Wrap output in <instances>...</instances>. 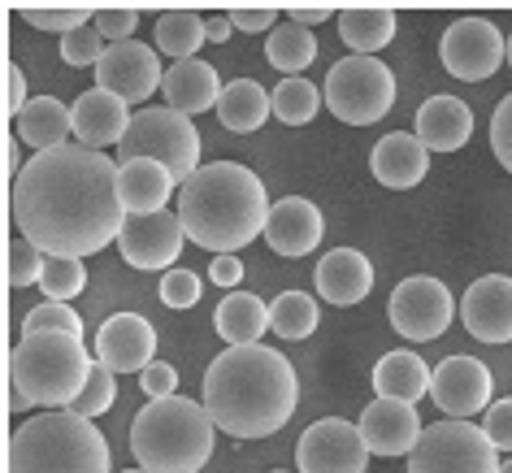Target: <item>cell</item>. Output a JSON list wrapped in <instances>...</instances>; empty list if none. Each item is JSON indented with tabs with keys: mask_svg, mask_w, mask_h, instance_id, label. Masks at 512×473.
<instances>
[{
	"mask_svg": "<svg viewBox=\"0 0 512 473\" xmlns=\"http://www.w3.org/2000/svg\"><path fill=\"white\" fill-rule=\"evenodd\" d=\"M118 170L113 157L96 148H53L35 152L9 187L18 235L44 257H92L109 248L126 226L118 200Z\"/></svg>",
	"mask_w": 512,
	"mask_h": 473,
	"instance_id": "1",
	"label": "cell"
},
{
	"mask_svg": "<svg viewBox=\"0 0 512 473\" xmlns=\"http://www.w3.org/2000/svg\"><path fill=\"white\" fill-rule=\"evenodd\" d=\"M300 382L283 352L252 343L226 348L204 374V413L230 439H265L296 417Z\"/></svg>",
	"mask_w": 512,
	"mask_h": 473,
	"instance_id": "2",
	"label": "cell"
},
{
	"mask_svg": "<svg viewBox=\"0 0 512 473\" xmlns=\"http://www.w3.org/2000/svg\"><path fill=\"white\" fill-rule=\"evenodd\" d=\"M270 209L265 183L239 161L200 165L191 183L178 187V217L187 226V239L217 257H235L256 235H265Z\"/></svg>",
	"mask_w": 512,
	"mask_h": 473,
	"instance_id": "3",
	"label": "cell"
},
{
	"mask_svg": "<svg viewBox=\"0 0 512 473\" xmlns=\"http://www.w3.org/2000/svg\"><path fill=\"white\" fill-rule=\"evenodd\" d=\"M92 356L83 339L40 330V335H22L18 348L9 352V413L40 404L48 413L74 408L92 378Z\"/></svg>",
	"mask_w": 512,
	"mask_h": 473,
	"instance_id": "4",
	"label": "cell"
},
{
	"mask_svg": "<svg viewBox=\"0 0 512 473\" xmlns=\"http://www.w3.org/2000/svg\"><path fill=\"white\" fill-rule=\"evenodd\" d=\"M213 417L187 395L148 400L131 421V452L148 473H200L213 456Z\"/></svg>",
	"mask_w": 512,
	"mask_h": 473,
	"instance_id": "5",
	"label": "cell"
},
{
	"mask_svg": "<svg viewBox=\"0 0 512 473\" xmlns=\"http://www.w3.org/2000/svg\"><path fill=\"white\" fill-rule=\"evenodd\" d=\"M5 473H109V443L70 408L40 413L9 434Z\"/></svg>",
	"mask_w": 512,
	"mask_h": 473,
	"instance_id": "6",
	"label": "cell"
},
{
	"mask_svg": "<svg viewBox=\"0 0 512 473\" xmlns=\"http://www.w3.org/2000/svg\"><path fill=\"white\" fill-rule=\"evenodd\" d=\"M118 148H122V161H139V157L161 161L174 174L178 187L191 183V174L200 170V131L187 113H174V109L135 113L131 131H126Z\"/></svg>",
	"mask_w": 512,
	"mask_h": 473,
	"instance_id": "7",
	"label": "cell"
},
{
	"mask_svg": "<svg viewBox=\"0 0 512 473\" xmlns=\"http://www.w3.org/2000/svg\"><path fill=\"white\" fill-rule=\"evenodd\" d=\"M322 96L339 122L374 126L395 105V74L378 57H343L330 66Z\"/></svg>",
	"mask_w": 512,
	"mask_h": 473,
	"instance_id": "8",
	"label": "cell"
},
{
	"mask_svg": "<svg viewBox=\"0 0 512 473\" xmlns=\"http://www.w3.org/2000/svg\"><path fill=\"white\" fill-rule=\"evenodd\" d=\"M504 460L482 434V426L469 421H439L426 426L421 443L408 456V473H499Z\"/></svg>",
	"mask_w": 512,
	"mask_h": 473,
	"instance_id": "9",
	"label": "cell"
},
{
	"mask_svg": "<svg viewBox=\"0 0 512 473\" xmlns=\"http://www.w3.org/2000/svg\"><path fill=\"white\" fill-rule=\"evenodd\" d=\"M439 57H443V70L452 74V79H460V83H486L499 66H504L508 44H504V35H499L495 22H486V18H456L452 27L443 31Z\"/></svg>",
	"mask_w": 512,
	"mask_h": 473,
	"instance_id": "10",
	"label": "cell"
},
{
	"mask_svg": "<svg viewBox=\"0 0 512 473\" xmlns=\"http://www.w3.org/2000/svg\"><path fill=\"white\" fill-rule=\"evenodd\" d=\"M452 313H456L452 291H447L439 278H426V274L395 283L391 304H387L391 326L400 330L404 339H413V343L439 339L447 330V322H452Z\"/></svg>",
	"mask_w": 512,
	"mask_h": 473,
	"instance_id": "11",
	"label": "cell"
},
{
	"mask_svg": "<svg viewBox=\"0 0 512 473\" xmlns=\"http://www.w3.org/2000/svg\"><path fill=\"white\" fill-rule=\"evenodd\" d=\"M369 447L361 426L343 417H322L300 434L296 443V473H365Z\"/></svg>",
	"mask_w": 512,
	"mask_h": 473,
	"instance_id": "12",
	"label": "cell"
},
{
	"mask_svg": "<svg viewBox=\"0 0 512 473\" xmlns=\"http://www.w3.org/2000/svg\"><path fill=\"white\" fill-rule=\"evenodd\" d=\"M187 244V226L178 213H148V217H126L122 235H118V248H122V261L131 270H165L178 261V252Z\"/></svg>",
	"mask_w": 512,
	"mask_h": 473,
	"instance_id": "13",
	"label": "cell"
},
{
	"mask_svg": "<svg viewBox=\"0 0 512 473\" xmlns=\"http://www.w3.org/2000/svg\"><path fill=\"white\" fill-rule=\"evenodd\" d=\"M165 83V70H161V57L152 44H109L105 61L96 66V87H105L126 105H139V100H148L157 87Z\"/></svg>",
	"mask_w": 512,
	"mask_h": 473,
	"instance_id": "14",
	"label": "cell"
},
{
	"mask_svg": "<svg viewBox=\"0 0 512 473\" xmlns=\"http://www.w3.org/2000/svg\"><path fill=\"white\" fill-rule=\"evenodd\" d=\"M430 395L447 421H469L473 413L491 408V369L478 356H447L443 365H434Z\"/></svg>",
	"mask_w": 512,
	"mask_h": 473,
	"instance_id": "15",
	"label": "cell"
},
{
	"mask_svg": "<svg viewBox=\"0 0 512 473\" xmlns=\"http://www.w3.org/2000/svg\"><path fill=\"white\" fill-rule=\"evenodd\" d=\"M96 361L113 374H144L157 361V330L139 313H113L96 335Z\"/></svg>",
	"mask_w": 512,
	"mask_h": 473,
	"instance_id": "16",
	"label": "cell"
},
{
	"mask_svg": "<svg viewBox=\"0 0 512 473\" xmlns=\"http://www.w3.org/2000/svg\"><path fill=\"white\" fill-rule=\"evenodd\" d=\"M361 439L374 456H413V447L421 443V426L417 417V404H404V400H369L365 413H361Z\"/></svg>",
	"mask_w": 512,
	"mask_h": 473,
	"instance_id": "17",
	"label": "cell"
},
{
	"mask_svg": "<svg viewBox=\"0 0 512 473\" xmlns=\"http://www.w3.org/2000/svg\"><path fill=\"white\" fill-rule=\"evenodd\" d=\"M460 322L478 343H512V278H478L460 300Z\"/></svg>",
	"mask_w": 512,
	"mask_h": 473,
	"instance_id": "18",
	"label": "cell"
},
{
	"mask_svg": "<svg viewBox=\"0 0 512 473\" xmlns=\"http://www.w3.org/2000/svg\"><path fill=\"white\" fill-rule=\"evenodd\" d=\"M70 118H74V135H79V144L100 152V148L122 144L126 131H131V122H135V113L126 109V100L105 92V87H92V92H83L79 100H74Z\"/></svg>",
	"mask_w": 512,
	"mask_h": 473,
	"instance_id": "19",
	"label": "cell"
},
{
	"mask_svg": "<svg viewBox=\"0 0 512 473\" xmlns=\"http://www.w3.org/2000/svg\"><path fill=\"white\" fill-rule=\"evenodd\" d=\"M322 209L304 196H287L270 209V222H265V239L278 257H304L322 244Z\"/></svg>",
	"mask_w": 512,
	"mask_h": 473,
	"instance_id": "20",
	"label": "cell"
},
{
	"mask_svg": "<svg viewBox=\"0 0 512 473\" xmlns=\"http://www.w3.org/2000/svg\"><path fill=\"white\" fill-rule=\"evenodd\" d=\"M313 283L322 291L326 304L352 309V304H361L369 291H374V265H369L365 252H356V248H335L317 261Z\"/></svg>",
	"mask_w": 512,
	"mask_h": 473,
	"instance_id": "21",
	"label": "cell"
},
{
	"mask_svg": "<svg viewBox=\"0 0 512 473\" xmlns=\"http://www.w3.org/2000/svg\"><path fill=\"white\" fill-rule=\"evenodd\" d=\"M369 170H374V178H378L382 187L408 191V187H417L421 178H426V170H430V148L421 144L417 135L391 131V135L378 139L374 152H369Z\"/></svg>",
	"mask_w": 512,
	"mask_h": 473,
	"instance_id": "22",
	"label": "cell"
},
{
	"mask_svg": "<svg viewBox=\"0 0 512 473\" xmlns=\"http://www.w3.org/2000/svg\"><path fill=\"white\" fill-rule=\"evenodd\" d=\"M178 191L174 174L165 170L161 161H122L118 170V200L126 217H148V213H165V204H170V196Z\"/></svg>",
	"mask_w": 512,
	"mask_h": 473,
	"instance_id": "23",
	"label": "cell"
},
{
	"mask_svg": "<svg viewBox=\"0 0 512 473\" xmlns=\"http://www.w3.org/2000/svg\"><path fill=\"white\" fill-rule=\"evenodd\" d=\"M165 109L174 113H187V118H196L204 109H217V100H222V79H217V70L209 61L191 57V61H174L170 70H165Z\"/></svg>",
	"mask_w": 512,
	"mask_h": 473,
	"instance_id": "24",
	"label": "cell"
},
{
	"mask_svg": "<svg viewBox=\"0 0 512 473\" xmlns=\"http://www.w3.org/2000/svg\"><path fill=\"white\" fill-rule=\"evenodd\" d=\"M473 135V113L456 96H430L417 109V139L430 152H460Z\"/></svg>",
	"mask_w": 512,
	"mask_h": 473,
	"instance_id": "25",
	"label": "cell"
},
{
	"mask_svg": "<svg viewBox=\"0 0 512 473\" xmlns=\"http://www.w3.org/2000/svg\"><path fill=\"white\" fill-rule=\"evenodd\" d=\"M217 335L226 339V348H252L270 330V304H261L252 291H230L213 313Z\"/></svg>",
	"mask_w": 512,
	"mask_h": 473,
	"instance_id": "26",
	"label": "cell"
},
{
	"mask_svg": "<svg viewBox=\"0 0 512 473\" xmlns=\"http://www.w3.org/2000/svg\"><path fill=\"white\" fill-rule=\"evenodd\" d=\"M430 382H434V369L417 352H387L374 365V391L382 400L417 404L421 395H430Z\"/></svg>",
	"mask_w": 512,
	"mask_h": 473,
	"instance_id": "27",
	"label": "cell"
},
{
	"mask_svg": "<svg viewBox=\"0 0 512 473\" xmlns=\"http://www.w3.org/2000/svg\"><path fill=\"white\" fill-rule=\"evenodd\" d=\"M395 27H400V18H395V9H387V5H352L339 14V35H343V44L352 48V57L382 53V48L395 40Z\"/></svg>",
	"mask_w": 512,
	"mask_h": 473,
	"instance_id": "28",
	"label": "cell"
},
{
	"mask_svg": "<svg viewBox=\"0 0 512 473\" xmlns=\"http://www.w3.org/2000/svg\"><path fill=\"white\" fill-rule=\"evenodd\" d=\"M270 113H274V96L265 92L261 83H252V79H235V83H226L222 100H217V122H222L226 131H235V135H252V131H261Z\"/></svg>",
	"mask_w": 512,
	"mask_h": 473,
	"instance_id": "29",
	"label": "cell"
},
{
	"mask_svg": "<svg viewBox=\"0 0 512 473\" xmlns=\"http://www.w3.org/2000/svg\"><path fill=\"white\" fill-rule=\"evenodd\" d=\"M74 131V118L70 109L61 105L53 96H35L27 109H22L18 118V135L22 144L40 148V152H53V148H66V135Z\"/></svg>",
	"mask_w": 512,
	"mask_h": 473,
	"instance_id": "30",
	"label": "cell"
},
{
	"mask_svg": "<svg viewBox=\"0 0 512 473\" xmlns=\"http://www.w3.org/2000/svg\"><path fill=\"white\" fill-rule=\"evenodd\" d=\"M152 44H157V53L174 61H191L209 44V31H204V18L196 9H165L157 18V31H152Z\"/></svg>",
	"mask_w": 512,
	"mask_h": 473,
	"instance_id": "31",
	"label": "cell"
},
{
	"mask_svg": "<svg viewBox=\"0 0 512 473\" xmlns=\"http://www.w3.org/2000/svg\"><path fill=\"white\" fill-rule=\"evenodd\" d=\"M265 57H270L274 70H283L296 79L300 70H309L317 61V40L309 27H296V22H283V27L270 31V44H265Z\"/></svg>",
	"mask_w": 512,
	"mask_h": 473,
	"instance_id": "32",
	"label": "cell"
},
{
	"mask_svg": "<svg viewBox=\"0 0 512 473\" xmlns=\"http://www.w3.org/2000/svg\"><path fill=\"white\" fill-rule=\"evenodd\" d=\"M270 330L283 339H309L317 330V304L304 291H283L270 304Z\"/></svg>",
	"mask_w": 512,
	"mask_h": 473,
	"instance_id": "33",
	"label": "cell"
},
{
	"mask_svg": "<svg viewBox=\"0 0 512 473\" xmlns=\"http://www.w3.org/2000/svg\"><path fill=\"white\" fill-rule=\"evenodd\" d=\"M322 92L309 83V79H283L274 87V118H283L287 126H304L317 118V109H322Z\"/></svg>",
	"mask_w": 512,
	"mask_h": 473,
	"instance_id": "34",
	"label": "cell"
},
{
	"mask_svg": "<svg viewBox=\"0 0 512 473\" xmlns=\"http://www.w3.org/2000/svg\"><path fill=\"white\" fill-rule=\"evenodd\" d=\"M87 287V270L79 257H48L44 265V278H40V291L53 304H70L79 291Z\"/></svg>",
	"mask_w": 512,
	"mask_h": 473,
	"instance_id": "35",
	"label": "cell"
},
{
	"mask_svg": "<svg viewBox=\"0 0 512 473\" xmlns=\"http://www.w3.org/2000/svg\"><path fill=\"white\" fill-rule=\"evenodd\" d=\"M22 22H31L35 31H53V35H70L87 27V14L96 18V9L87 5H18Z\"/></svg>",
	"mask_w": 512,
	"mask_h": 473,
	"instance_id": "36",
	"label": "cell"
},
{
	"mask_svg": "<svg viewBox=\"0 0 512 473\" xmlns=\"http://www.w3.org/2000/svg\"><path fill=\"white\" fill-rule=\"evenodd\" d=\"M118 374H113L109 365H92V378H87V387H83V395L74 400V408L70 413H79V417H87V421H96L100 413H109L113 408V395H118V382H113Z\"/></svg>",
	"mask_w": 512,
	"mask_h": 473,
	"instance_id": "37",
	"label": "cell"
},
{
	"mask_svg": "<svg viewBox=\"0 0 512 473\" xmlns=\"http://www.w3.org/2000/svg\"><path fill=\"white\" fill-rule=\"evenodd\" d=\"M105 53H109V44L92 22L79 31H70V35H61V61H66V66H100Z\"/></svg>",
	"mask_w": 512,
	"mask_h": 473,
	"instance_id": "38",
	"label": "cell"
},
{
	"mask_svg": "<svg viewBox=\"0 0 512 473\" xmlns=\"http://www.w3.org/2000/svg\"><path fill=\"white\" fill-rule=\"evenodd\" d=\"M40 330H57V335H74V339H83V322H79V313L70 309V304H40V309H31L27 313V322H22V335H40Z\"/></svg>",
	"mask_w": 512,
	"mask_h": 473,
	"instance_id": "39",
	"label": "cell"
},
{
	"mask_svg": "<svg viewBox=\"0 0 512 473\" xmlns=\"http://www.w3.org/2000/svg\"><path fill=\"white\" fill-rule=\"evenodd\" d=\"M44 265L48 257L35 244H27V239H18L14 248H9V261H5V278H9V287L22 291V287H35L44 278Z\"/></svg>",
	"mask_w": 512,
	"mask_h": 473,
	"instance_id": "40",
	"label": "cell"
},
{
	"mask_svg": "<svg viewBox=\"0 0 512 473\" xmlns=\"http://www.w3.org/2000/svg\"><path fill=\"white\" fill-rule=\"evenodd\" d=\"M92 27L105 35V44H126L135 35V27H139V9H131V5H100Z\"/></svg>",
	"mask_w": 512,
	"mask_h": 473,
	"instance_id": "41",
	"label": "cell"
},
{
	"mask_svg": "<svg viewBox=\"0 0 512 473\" xmlns=\"http://www.w3.org/2000/svg\"><path fill=\"white\" fill-rule=\"evenodd\" d=\"M161 300L165 309H191L200 300V278L191 270H170L161 278Z\"/></svg>",
	"mask_w": 512,
	"mask_h": 473,
	"instance_id": "42",
	"label": "cell"
},
{
	"mask_svg": "<svg viewBox=\"0 0 512 473\" xmlns=\"http://www.w3.org/2000/svg\"><path fill=\"white\" fill-rule=\"evenodd\" d=\"M491 148H495V157L499 165L512 174V92L495 105V118H491Z\"/></svg>",
	"mask_w": 512,
	"mask_h": 473,
	"instance_id": "43",
	"label": "cell"
},
{
	"mask_svg": "<svg viewBox=\"0 0 512 473\" xmlns=\"http://www.w3.org/2000/svg\"><path fill=\"white\" fill-rule=\"evenodd\" d=\"M482 434L491 439L495 452H512V400H499V404L486 408Z\"/></svg>",
	"mask_w": 512,
	"mask_h": 473,
	"instance_id": "44",
	"label": "cell"
},
{
	"mask_svg": "<svg viewBox=\"0 0 512 473\" xmlns=\"http://www.w3.org/2000/svg\"><path fill=\"white\" fill-rule=\"evenodd\" d=\"M230 22H235V31L261 35V31H274L278 9L274 5H235V9H230Z\"/></svg>",
	"mask_w": 512,
	"mask_h": 473,
	"instance_id": "45",
	"label": "cell"
},
{
	"mask_svg": "<svg viewBox=\"0 0 512 473\" xmlns=\"http://www.w3.org/2000/svg\"><path fill=\"white\" fill-rule=\"evenodd\" d=\"M139 387L148 391V400H170L178 391V369L165 365V361H152L144 374H139Z\"/></svg>",
	"mask_w": 512,
	"mask_h": 473,
	"instance_id": "46",
	"label": "cell"
},
{
	"mask_svg": "<svg viewBox=\"0 0 512 473\" xmlns=\"http://www.w3.org/2000/svg\"><path fill=\"white\" fill-rule=\"evenodd\" d=\"M27 74L18 70V61H5V118H22V109H27Z\"/></svg>",
	"mask_w": 512,
	"mask_h": 473,
	"instance_id": "47",
	"label": "cell"
},
{
	"mask_svg": "<svg viewBox=\"0 0 512 473\" xmlns=\"http://www.w3.org/2000/svg\"><path fill=\"white\" fill-rule=\"evenodd\" d=\"M213 283L217 287H239L243 283V261L239 257H213Z\"/></svg>",
	"mask_w": 512,
	"mask_h": 473,
	"instance_id": "48",
	"label": "cell"
},
{
	"mask_svg": "<svg viewBox=\"0 0 512 473\" xmlns=\"http://www.w3.org/2000/svg\"><path fill=\"white\" fill-rule=\"evenodd\" d=\"M330 18V5H291L287 9V22L296 27H313V22H326Z\"/></svg>",
	"mask_w": 512,
	"mask_h": 473,
	"instance_id": "49",
	"label": "cell"
},
{
	"mask_svg": "<svg viewBox=\"0 0 512 473\" xmlns=\"http://www.w3.org/2000/svg\"><path fill=\"white\" fill-rule=\"evenodd\" d=\"M204 31H209V44H226L235 22H230V14H213V18H204Z\"/></svg>",
	"mask_w": 512,
	"mask_h": 473,
	"instance_id": "50",
	"label": "cell"
},
{
	"mask_svg": "<svg viewBox=\"0 0 512 473\" xmlns=\"http://www.w3.org/2000/svg\"><path fill=\"white\" fill-rule=\"evenodd\" d=\"M5 174H9V183L22 174L18 170V139H5Z\"/></svg>",
	"mask_w": 512,
	"mask_h": 473,
	"instance_id": "51",
	"label": "cell"
},
{
	"mask_svg": "<svg viewBox=\"0 0 512 473\" xmlns=\"http://www.w3.org/2000/svg\"><path fill=\"white\" fill-rule=\"evenodd\" d=\"M499 473H512V460H504V469H499Z\"/></svg>",
	"mask_w": 512,
	"mask_h": 473,
	"instance_id": "52",
	"label": "cell"
},
{
	"mask_svg": "<svg viewBox=\"0 0 512 473\" xmlns=\"http://www.w3.org/2000/svg\"><path fill=\"white\" fill-rule=\"evenodd\" d=\"M508 66H512V35H508Z\"/></svg>",
	"mask_w": 512,
	"mask_h": 473,
	"instance_id": "53",
	"label": "cell"
},
{
	"mask_svg": "<svg viewBox=\"0 0 512 473\" xmlns=\"http://www.w3.org/2000/svg\"><path fill=\"white\" fill-rule=\"evenodd\" d=\"M122 473H148V469H122Z\"/></svg>",
	"mask_w": 512,
	"mask_h": 473,
	"instance_id": "54",
	"label": "cell"
},
{
	"mask_svg": "<svg viewBox=\"0 0 512 473\" xmlns=\"http://www.w3.org/2000/svg\"><path fill=\"white\" fill-rule=\"evenodd\" d=\"M274 473H283V469H274Z\"/></svg>",
	"mask_w": 512,
	"mask_h": 473,
	"instance_id": "55",
	"label": "cell"
}]
</instances>
